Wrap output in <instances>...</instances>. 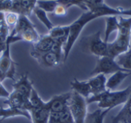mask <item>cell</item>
<instances>
[{"mask_svg": "<svg viewBox=\"0 0 131 123\" xmlns=\"http://www.w3.org/2000/svg\"><path fill=\"white\" fill-rule=\"evenodd\" d=\"M119 28L117 38L109 43L108 56L117 58L119 55L128 51L130 49L131 38V17L124 18L118 16Z\"/></svg>", "mask_w": 131, "mask_h": 123, "instance_id": "1", "label": "cell"}, {"mask_svg": "<svg viewBox=\"0 0 131 123\" xmlns=\"http://www.w3.org/2000/svg\"><path fill=\"white\" fill-rule=\"evenodd\" d=\"M54 40L52 39L48 34L45 35H41L39 39L34 44H32V50L31 51V56H35L49 52L52 50Z\"/></svg>", "mask_w": 131, "mask_h": 123, "instance_id": "10", "label": "cell"}, {"mask_svg": "<svg viewBox=\"0 0 131 123\" xmlns=\"http://www.w3.org/2000/svg\"><path fill=\"white\" fill-rule=\"evenodd\" d=\"M13 5L12 0H0V11H12Z\"/></svg>", "mask_w": 131, "mask_h": 123, "instance_id": "30", "label": "cell"}, {"mask_svg": "<svg viewBox=\"0 0 131 123\" xmlns=\"http://www.w3.org/2000/svg\"><path fill=\"white\" fill-rule=\"evenodd\" d=\"M28 112L30 113L31 121L32 123H48L51 112L46 106V104L45 106L41 108H31Z\"/></svg>", "mask_w": 131, "mask_h": 123, "instance_id": "17", "label": "cell"}, {"mask_svg": "<svg viewBox=\"0 0 131 123\" xmlns=\"http://www.w3.org/2000/svg\"><path fill=\"white\" fill-rule=\"evenodd\" d=\"M18 36L21 41L31 44L35 43L40 38V34L36 31L35 24L30 21L28 16L20 15L15 26L10 32Z\"/></svg>", "mask_w": 131, "mask_h": 123, "instance_id": "6", "label": "cell"}, {"mask_svg": "<svg viewBox=\"0 0 131 123\" xmlns=\"http://www.w3.org/2000/svg\"><path fill=\"white\" fill-rule=\"evenodd\" d=\"M5 47V44H0V55L2 54V53L4 51Z\"/></svg>", "mask_w": 131, "mask_h": 123, "instance_id": "34", "label": "cell"}, {"mask_svg": "<svg viewBox=\"0 0 131 123\" xmlns=\"http://www.w3.org/2000/svg\"><path fill=\"white\" fill-rule=\"evenodd\" d=\"M58 2L57 0H38L36 6L41 8L47 13H54Z\"/></svg>", "mask_w": 131, "mask_h": 123, "instance_id": "26", "label": "cell"}, {"mask_svg": "<svg viewBox=\"0 0 131 123\" xmlns=\"http://www.w3.org/2000/svg\"><path fill=\"white\" fill-rule=\"evenodd\" d=\"M1 122H2V121H1V120H0V123H1Z\"/></svg>", "mask_w": 131, "mask_h": 123, "instance_id": "37", "label": "cell"}, {"mask_svg": "<svg viewBox=\"0 0 131 123\" xmlns=\"http://www.w3.org/2000/svg\"><path fill=\"white\" fill-rule=\"evenodd\" d=\"M21 41L20 38L10 33L5 41V47L0 55V81L2 83L6 79H12L15 81L17 64L11 57V44Z\"/></svg>", "mask_w": 131, "mask_h": 123, "instance_id": "4", "label": "cell"}, {"mask_svg": "<svg viewBox=\"0 0 131 123\" xmlns=\"http://www.w3.org/2000/svg\"><path fill=\"white\" fill-rule=\"evenodd\" d=\"M70 31V24L64 26H54L52 29L48 31V35L54 41H67Z\"/></svg>", "mask_w": 131, "mask_h": 123, "instance_id": "20", "label": "cell"}, {"mask_svg": "<svg viewBox=\"0 0 131 123\" xmlns=\"http://www.w3.org/2000/svg\"><path fill=\"white\" fill-rule=\"evenodd\" d=\"M71 93L72 91L52 96L50 100L46 102V106L51 113H61L68 109Z\"/></svg>", "mask_w": 131, "mask_h": 123, "instance_id": "9", "label": "cell"}, {"mask_svg": "<svg viewBox=\"0 0 131 123\" xmlns=\"http://www.w3.org/2000/svg\"><path fill=\"white\" fill-rule=\"evenodd\" d=\"M131 123V96L124 104L121 111L112 118V123Z\"/></svg>", "mask_w": 131, "mask_h": 123, "instance_id": "19", "label": "cell"}, {"mask_svg": "<svg viewBox=\"0 0 131 123\" xmlns=\"http://www.w3.org/2000/svg\"><path fill=\"white\" fill-rule=\"evenodd\" d=\"M32 57L35 58L41 66L45 67H55L58 66L63 60L62 57H61L53 51L42 54L35 55Z\"/></svg>", "mask_w": 131, "mask_h": 123, "instance_id": "12", "label": "cell"}, {"mask_svg": "<svg viewBox=\"0 0 131 123\" xmlns=\"http://www.w3.org/2000/svg\"><path fill=\"white\" fill-rule=\"evenodd\" d=\"M35 16L37 17V18L47 28V29L48 31H50L51 29H52L54 28V24L53 23L50 21L49 18L48 17L47 12L45 11L44 10H42L41 8H38V7H35L33 10V12Z\"/></svg>", "mask_w": 131, "mask_h": 123, "instance_id": "24", "label": "cell"}, {"mask_svg": "<svg viewBox=\"0 0 131 123\" xmlns=\"http://www.w3.org/2000/svg\"><path fill=\"white\" fill-rule=\"evenodd\" d=\"M48 123H74L69 109L61 113H51Z\"/></svg>", "mask_w": 131, "mask_h": 123, "instance_id": "22", "label": "cell"}, {"mask_svg": "<svg viewBox=\"0 0 131 123\" xmlns=\"http://www.w3.org/2000/svg\"><path fill=\"white\" fill-rule=\"evenodd\" d=\"M119 28V20L118 16L110 15L106 16V29L104 35V41L108 42V39L112 32L118 31Z\"/></svg>", "mask_w": 131, "mask_h": 123, "instance_id": "23", "label": "cell"}, {"mask_svg": "<svg viewBox=\"0 0 131 123\" xmlns=\"http://www.w3.org/2000/svg\"><path fill=\"white\" fill-rule=\"evenodd\" d=\"M4 104L7 105L8 107L21 109L27 111H29L31 109L29 99L14 90L10 93L8 97L4 102Z\"/></svg>", "mask_w": 131, "mask_h": 123, "instance_id": "11", "label": "cell"}, {"mask_svg": "<svg viewBox=\"0 0 131 123\" xmlns=\"http://www.w3.org/2000/svg\"><path fill=\"white\" fill-rule=\"evenodd\" d=\"M116 61L122 68L131 72V48L128 51L117 57Z\"/></svg>", "mask_w": 131, "mask_h": 123, "instance_id": "25", "label": "cell"}, {"mask_svg": "<svg viewBox=\"0 0 131 123\" xmlns=\"http://www.w3.org/2000/svg\"><path fill=\"white\" fill-rule=\"evenodd\" d=\"M81 50L97 57L108 56L109 42L101 38V31H98L89 36L84 37L81 41Z\"/></svg>", "mask_w": 131, "mask_h": 123, "instance_id": "5", "label": "cell"}, {"mask_svg": "<svg viewBox=\"0 0 131 123\" xmlns=\"http://www.w3.org/2000/svg\"><path fill=\"white\" fill-rule=\"evenodd\" d=\"M72 2V5H77L78 7H80L81 9L84 10L85 11H88L86 6H85V0H71Z\"/></svg>", "mask_w": 131, "mask_h": 123, "instance_id": "32", "label": "cell"}, {"mask_svg": "<svg viewBox=\"0 0 131 123\" xmlns=\"http://www.w3.org/2000/svg\"><path fill=\"white\" fill-rule=\"evenodd\" d=\"M117 71H127L122 68L116 61L115 58H113L110 56H104L99 57L97 60L96 66L91 73V76H95L97 74L103 73L106 74H113ZM130 72V71H127Z\"/></svg>", "mask_w": 131, "mask_h": 123, "instance_id": "8", "label": "cell"}, {"mask_svg": "<svg viewBox=\"0 0 131 123\" xmlns=\"http://www.w3.org/2000/svg\"><path fill=\"white\" fill-rule=\"evenodd\" d=\"M30 1H32V2H37L38 0H30Z\"/></svg>", "mask_w": 131, "mask_h": 123, "instance_id": "36", "label": "cell"}, {"mask_svg": "<svg viewBox=\"0 0 131 123\" xmlns=\"http://www.w3.org/2000/svg\"><path fill=\"white\" fill-rule=\"evenodd\" d=\"M67 12H68V8L63 5L58 4L54 11V14L57 16H65L67 15Z\"/></svg>", "mask_w": 131, "mask_h": 123, "instance_id": "31", "label": "cell"}, {"mask_svg": "<svg viewBox=\"0 0 131 123\" xmlns=\"http://www.w3.org/2000/svg\"><path fill=\"white\" fill-rule=\"evenodd\" d=\"M18 116L25 117L28 120L31 121L30 113L27 110L17 109V108H12V107H8V108L0 107V120L2 122L6 119L18 117Z\"/></svg>", "mask_w": 131, "mask_h": 123, "instance_id": "15", "label": "cell"}, {"mask_svg": "<svg viewBox=\"0 0 131 123\" xmlns=\"http://www.w3.org/2000/svg\"><path fill=\"white\" fill-rule=\"evenodd\" d=\"M97 18H99V16L96 13H94L93 11L88 10L82 13L78 19H76L73 23L70 24L68 38L64 47V62L67 60L71 49L73 48L76 41L79 38L85 25L92 20H94Z\"/></svg>", "mask_w": 131, "mask_h": 123, "instance_id": "3", "label": "cell"}, {"mask_svg": "<svg viewBox=\"0 0 131 123\" xmlns=\"http://www.w3.org/2000/svg\"><path fill=\"white\" fill-rule=\"evenodd\" d=\"M70 85L71 87L72 91L76 92L86 100L92 96V90L88 80L80 81L78 79H74L71 82Z\"/></svg>", "mask_w": 131, "mask_h": 123, "instance_id": "16", "label": "cell"}, {"mask_svg": "<svg viewBox=\"0 0 131 123\" xmlns=\"http://www.w3.org/2000/svg\"><path fill=\"white\" fill-rule=\"evenodd\" d=\"M131 72L127 71H117L113 73L107 80V89L108 90H114L117 87H119L124 80H125L130 75Z\"/></svg>", "mask_w": 131, "mask_h": 123, "instance_id": "18", "label": "cell"}, {"mask_svg": "<svg viewBox=\"0 0 131 123\" xmlns=\"http://www.w3.org/2000/svg\"><path fill=\"white\" fill-rule=\"evenodd\" d=\"M89 84L91 87L92 90V96L97 95L102 93L107 90V78L106 76L103 73L97 74L93 76V77L88 80Z\"/></svg>", "mask_w": 131, "mask_h": 123, "instance_id": "14", "label": "cell"}, {"mask_svg": "<svg viewBox=\"0 0 131 123\" xmlns=\"http://www.w3.org/2000/svg\"><path fill=\"white\" fill-rule=\"evenodd\" d=\"M87 106L88 103L86 99L76 92L72 91L69 100L68 109L71 113L74 123H84L88 114Z\"/></svg>", "mask_w": 131, "mask_h": 123, "instance_id": "7", "label": "cell"}, {"mask_svg": "<svg viewBox=\"0 0 131 123\" xmlns=\"http://www.w3.org/2000/svg\"><path fill=\"white\" fill-rule=\"evenodd\" d=\"M10 93L2 85V83L0 81V98H5L7 99L9 96Z\"/></svg>", "mask_w": 131, "mask_h": 123, "instance_id": "33", "label": "cell"}, {"mask_svg": "<svg viewBox=\"0 0 131 123\" xmlns=\"http://www.w3.org/2000/svg\"><path fill=\"white\" fill-rule=\"evenodd\" d=\"M131 96V84L122 90H106L105 92L90 96L86 100L88 105L97 103L100 109H114L124 104Z\"/></svg>", "mask_w": 131, "mask_h": 123, "instance_id": "2", "label": "cell"}, {"mask_svg": "<svg viewBox=\"0 0 131 123\" xmlns=\"http://www.w3.org/2000/svg\"><path fill=\"white\" fill-rule=\"evenodd\" d=\"M10 32V28L7 24L5 18V12L0 11V35L4 41H6Z\"/></svg>", "mask_w": 131, "mask_h": 123, "instance_id": "28", "label": "cell"}, {"mask_svg": "<svg viewBox=\"0 0 131 123\" xmlns=\"http://www.w3.org/2000/svg\"><path fill=\"white\" fill-rule=\"evenodd\" d=\"M19 15L18 13L16 12H14V11H6L5 12V21H6V23L8 25V27H15L18 20V18H19Z\"/></svg>", "mask_w": 131, "mask_h": 123, "instance_id": "29", "label": "cell"}, {"mask_svg": "<svg viewBox=\"0 0 131 123\" xmlns=\"http://www.w3.org/2000/svg\"><path fill=\"white\" fill-rule=\"evenodd\" d=\"M5 41H4L3 40V38L1 37V35H0V44H5Z\"/></svg>", "mask_w": 131, "mask_h": 123, "instance_id": "35", "label": "cell"}, {"mask_svg": "<svg viewBox=\"0 0 131 123\" xmlns=\"http://www.w3.org/2000/svg\"><path fill=\"white\" fill-rule=\"evenodd\" d=\"M29 102L31 104V108H33V109L41 108V107L45 106V104H46V102H44L42 100V99L40 97V96L38 95V92L36 91V90L35 88H33V90L31 91V96L29 97Z\"/></svg>", "mask_w": 131, "mask_h": 123, "instance_id": "27", "label": "cell"}, {"mask_svg": "<svg viewBox=\"0 0 131 123\" xmlns=\"http://www.w3.org/2000/svg\"><path fill=\"white\" fill-rule=\"evenodd\" d=\"M111 110V109H98L92 113H88L84 123H104Z\"/></svg>", "mask_w": 131, "mask_h": 123, "instance_id": "21", "label": "cell"}, {"mask_svg": "<svg viewBox=\"0 0 131 123\" xmlns=\"http://www.w3.org/2000/svg\"><path fill=\"white\" fill-rule=\"evenodd\" d=\"M12 87L14 91L18 92V93L25 96V97H27L28 99H29L31 91L34 88L33 83H32V81H31L29 80L27 73L22 74L18 80L15 81L12 84Z\"/></svg>", "mask_w": 131, "mask_h": 123, "instance_id": "13", "label": "cell"}]
</instances>
